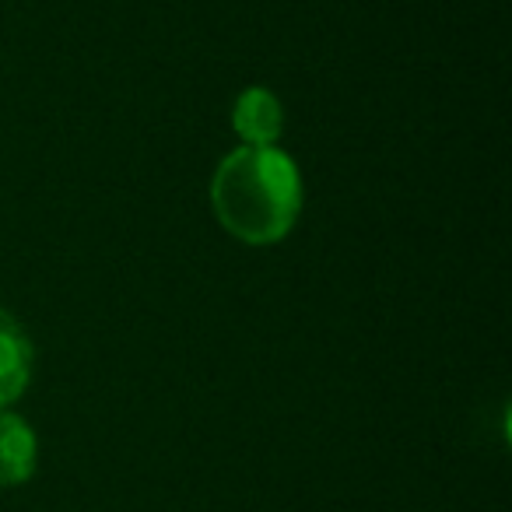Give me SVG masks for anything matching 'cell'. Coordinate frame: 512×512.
<instances>
[{"mask_svg":"<svg viewBox=\"0 0 512 512\" xmlns=\"http://www.w3.org/2000/svg\"><path fill=\"white\" fill-rule=\"evenodd\" d=\"M211 207L228 235L246 246H271L295 228L302 172L281 148H235L214 169Z\"/></svg>","mask_w":512,"mask_h":512,"instance_id":"1","label":"cell"},{"mask_svg":"<svg viewBox=\"0 0 512 512\" xmlns=\"http://www.w3.org/2000/svg\"><path fill=\"white\" fill-rule=\"evenodd\" d=\"M32 379V341L11 313L0 309V411H8Z\"/></svg>","mask_w":512,"mask_h":512,"instance_id":"3","label":"cell"},{"mask_svg":"<svg viewBox=\"0 0 512 512\" xmlns=\"http://www.w3.org/2000/svg\"><path fill=\"white\" fill-rule=\"evenodd\" d=\"M39 442L25 418L0 411V488H15L36 474Z\"/></svg>","mask_w":512,"mask_h":512,"instance_id":"4","label":"cell"},{"mask_svg":"<svg viewBox=\"0 0 512 512\" xmlns=\"http://www.w3.org/2000/svg\"><path fill=\"white\" fill-rule=\"evenodd\" d=\"M232 127L246 148H278V137L285 130L281 99L264 85L246 88L232 106Z\"/></svg>","mask_w":512,"mask_h":512,"instance_id":"2","label":"cell"}]
</instances>
